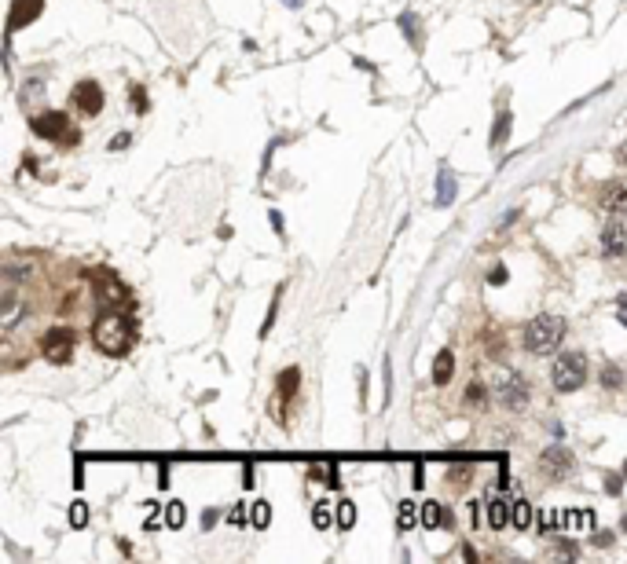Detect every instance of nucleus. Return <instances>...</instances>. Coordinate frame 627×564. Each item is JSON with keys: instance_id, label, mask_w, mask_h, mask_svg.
<instances>
[{"instance_id": "2eb2a0df", "label": "nucleus", "mask_w": 627, "mask_h": 564, "mask_svg": "<svg viewBox=\"0 0 627 564\" xmlns=\"http://www.w3.org/2000/svg\"><path fill=\"white\" fill-rule=\"evenodd\" d=\"M532 520H535V509L524 502V498H517V502H514V520H510V524H514L517 531H529Z\"/></svg>"}, {"instance_id": "bb28decb", "label": "nucleus", "mask_w": 627, "mask_h": 564, "mask_svg": "<svg viewBox=\"0 0 627 564\" xmlns=\"http://www.w3.org/2000/svg\"><path fill=\"white\" fill-rule=\"evenodd\" d=\"M466 403H477V407L484 403V385H470V389H466Z\"/></svg>"}, {"instance_id": "7c9ffc66", "label": "nucleus", "mask_w": 627, "mask_h": 564, "mask_svg": "<svg viewBox=\"0 0 627 564\" xmlns=\"http://www.w3.org/2000/svg\"><path fill=\"white\" fill-rule=\"evenodd\" d=\"M620 161L627 165V143H620Z\"/></svg>"}, {"instance_id": "ddd939ff", "label": "nucleus", "mask_w": 627, "mask_h": 564, "mask_svg": "<svg viewBox=\"0 0 627 564\" xmlns=\"http://www.w3.org/2000/svg\"><path fill=\"white\" fill-rule=\"evenodd\" d=\"M452 374H455V355H452V352H440L437 363H433V385L440 389V385L452 381Z\"/></svg>"}, {"instance_id": "423d86ee", "label": "nucleus", "mask_w": 627, "mask_h": 564, "mask_svg": "<svg viewBox=\"0 0 627 564\" xmlns=\"http://www.w3.org/2000/svg\"><path fill=\"white\" fill-rule=\"evenodd\" d=\"M33 132L44 136V139H67V143L78 139V132H70V118H67V114H59V110L33 118Z\"/></svg>"}, {"instance_id": "393cba45", "label": "nucleus", "mask_w": 627, "mask_h": 564, "mask_svg": "<svg viewBox=\"0 0 627 564\" xmlns=\"http://www.w3.org/2000/svg\"><path fill=\"white\" fill-rule=\"evenodd\" d=\"M411 524H415V502H411V498H407V502H400V528L407 531V528H411Z\"/></svg>"}, {"instance_id": "1a4fd4ad", "label": "nucleus", "mask_w": 627, "mask_h": 564, "mask_svg": "<svg viewBox=\"0 0 627 564\" xmlns=\"http://www.w3.org/2000/svg\"><path fill=\"white\" fill-rule=\"evenodd\" d=\"M74 103H78V110L85 114V118H96V114L103 110V88H99L96 81H81L78 88H74Z\"/></svg>"}, {"instance_id": "b1692460", "label": "nucleus", "mask_w": 627, "mask_h": 564, "mask_svg": "<svg viewBox=\"0 0 627 564\" xmlns=\"http://www.w3.org/2000/svg\"><path fill=\"white\" fill-rule=\"evenodd\" d=\"M85 520H88V506H85V502H74V506H70V524H74V528H85Z\"/></svg>"}, {"instance_id": "f8f14e48", "label": "nucleus", "mask_w": 627, "mask_h": 564, "mask_svg": "<svg viewBox=\"0 0 627 564\" xmlns=\"http://www.w3.org/2000/svg\"><path fill=\"white\" fill-rule=\"evenodd\" d=\"M422 524H426V528H452V513H447L440 502H422V517H418Z\"/></svg>"}, {"instance_id": "f3484780", "label": "nucleus", "mask_w": 627, "mask_h": 564, "mask_svg": "<svg viewBox=\"0 0 627 564\" xmlns=\"http://www.w3.org/2000/svg\"><path fill=\"white\" fill-rule=\"evenodd\" d=\"M184 520H187L184 502H180V498H173V502L165 506V524H169V528H184Z\"/></svg>"}, {"instance_id": "6ab92c4d", "label": "nucleus", "mask_w": 627, "mask_h": 564, "mask_svg": "<svg viewBox=\"0 0 627 564\" xmlns=\"http://www.w3.org/2000/svg\"><path fill=\"white\" fill-rule=\"evenodd\" d=\"M352 524H356V506H352V498H341L338 502V528L349 531Z\"/></svg>"}, {"instance_id": "a878e982", "label": "nucleus", "mask_w": 627, "mask_h": 564, "mask_svg": "<svg viewBox=\"0 0 627 564\" xmlns=\"http://www.w3.org/2000/svg\"><path fill=\"white\" fill-rule=\"evenodd\" d=\"M620 381H624V374H620L617 367H605V370H601V385H605V389H617Z\"/></svg>"}, {"instance_id": "f257e3e1", "label": "nucleus", "mask_w": 627, "mask_h": 564, "mask_svg": "<svg viewBox=\"0 0 627 564\" xmlns=\"http://www.w3.org/2000/svg\"><path fill=\"white\" fill-rule=\"evenodd\" d=\"M92 341H96V349L103 352V355H125V352L132 349V341H136L132 319H125V315H118V312L99 315L96 326H92Z\"/></svg>"}, {"instance_id": "4468645a", "label": "nucleus", "mask_w": 627, "mask_h": 564, "mask_svg": "<svg viewBox=\"0 0 627 564\" xmlns=\"http://www.w3.org/2000/svg\"><path fill=\"white\" fill-rule=\"evenodd\" d=\"M455 191H458V187H455V176L447 173V169H440V176H437V202L444 205V209L455 202Z\"/></svg>"}, {"instance_id": "7ed1b4c3", "label": "nucleus", "mask_w": 627, "mask_h": 564, "mask_svg": "<svg viewBox=\"0 0 627 564\" xmlns=\"http://www.w3.org/2000/svg\"><path fill=\"white\" fill-rule=\"evenodd\" d=\"M492 392L499 407L506 410H524L529 407V381H524L521 374H514V370H499L495 381H492Z\"/></svg>"}, {"instance_id": "9d476101", "label": "nucleus", "mask_w": 627, "mask_h": 564, "mask_svg": "<svg viewBox=\"0 0 627 564\" xmlns=\"http://www.w3.org/2000/svg\"><path fill=\"white\" fill-rule=\"evenodd\" d=\"M601 209L617 213V216L627 213V179H612V184H605V191H601Z\"/></svg>"}, {"instance_id": "c85d7f7f", "label": "nucleus", "mask_w": 627, "mask_h": 564, "mask_svg": "<svg viewBox=\"0 0 627 564\" xmlns=\"http://www.w3.org/2000/svg\"><path fill=\"white\" fill-rule=\"evenodd\" d=\"M488 282H495V286H503V282H506V267H503V264H499V267H492Z\"/></svg>"}, {"instance_id": "cd10ccee", "label": "nucleus", "mask_w": 627, "mask_h": 564, "mask_svg": "<svg viewBox=\"0 0 627 564\" xmlns=\"http://www.w3.org/2000/svg\"><path fill=\"white\" fill-rule=\"evenodd\" d=\"M227 520H232V524H246V506H242V502H235V509L227 513Z\"/></svg>"}, {"instance_id": "0eeeda50", "label": "nucleus", "mask_w": 627, "mask_h": 564, "mask_svg": "<svg viewBox=\"0 0 627 564\" xmlns=\"http://www.w3.org/2000/svg\"><path fill=\"white\" fill-rule=\"evenodd\" d=\"M540 469H543V477H550V480H565L572 473V455L565 451V447H547L543 458H540Z\"/></svg>"}, {"instance_id": "412c9836", "label": "nucleus", "mask_w": 627, "mask_h": 564, "mask_svg": "<svg viewBox=\"0 0 627 564\" xmlns=\"http://www.w3.org/2000/svg\"><path fill=\"white\" fill-rule=\"evenodd\" d=\"M591 524H594V513H591V509H587V513H580V509H576V513H565V528H572V531L591 528Z\"/></svg>"}, {"instance_id": "f03ea898", "label": "nucleus", "mask_w": 627, "mask_h": 564, "mask_svg": "<svg viewBox=\"0 0 627 564\" xmlns=\"http://www.w3.org/2000/svg\"><path fill=\"white\" fill-rule=\"evenodd\" d=\"M561 341H565V319L561 315H535L529 319V326H524V349L532 355H550L561 349Z\"/></svg>"}, {"instance_id": "2f4dec72", "label": "nucleus", "mask_w": 627, "mask_h": 564, "mask_svg": "<svg viewBox=\"0 0 627 564\" xmlns=\"http://www.w3.org/2000/svg\"><path fill=\"white\" fill-rule=\"evenodd\" d=\"M283 4H286V8H301V0H283Z\"/></svg>"}, {"instance_id": "9b49d317", "label": "nucleus", "mask_w": 627, "mask_h": 564, "mask_svg": "<svg viewBox=\"0 0 627 564\" xmlns=\"http://www.w3.org/2000/svg\"><path fill=\"white\" fill-rule=\"evenodd\" d=\"M510 520H514V502L492 491V495H488V524L499 531V528H506Z\"/></svg>"}, {"instance_id": "dca6fc26", "label": "nucleus", "mask_w": 627, "mask_h": 564, "mask_svg": "<svg viewBox=\"0 0 627 564\" xmlns=\"http://www.w3.org/2000/svg\"><path fill=\"white\" fill-rule=\"evenodd\" d=\"M298 381H301V374H298V367H290V370H283L279 374V400H290L293 392H298Z\"/></svg>"}, {"instance_id": "a211bd4d", "label": "nucleus", "mask_w": 627, "mask_h": 564, "mask_svg": "<svg viewBox=\"0 0 627 564\" xmlns=\"http://www.w3.org/2000/svg\"><path fill=\"white\" fill-rule=\"evenodd\" d=\"M19 293H15V286H8V297H4V326H15V319H19Z\"/></svg>"}, {"instance_id": "39448f33", "label": "nucleus", "mask_w": 627, "mask_h": 564, "mask_svg": "<svg viewBox=\"0 0 627 564\" xmlns=\"http://www.w3.org/2000/svg\"><path fill=\"white\" fill-rule=\"evenodd\" d=\"M41 352L48 363H70L74 355V330L70 326H52L41 341Z\"/></svg>"}, {"instance_id": "20e7f679", "label": "nucleus", "mask_w": 627, "mask_h": 564, "mask_svg": "<svg viewBox=\"0 0 627 564\" xmlns=\"http://www.w3.org/2000/svg\"><path fill=\"white\" fill-rule=\"evenodd\" d=\"M550 381H554L558 392H576L580 385L587 381V359L580 352H565L558 355L554 370H550Z\"/></svg>"}, {"instance_id": "aec40b11", "label": "nucleus", "mask_w": 627, "mask_h": 564, "mask_svg": "<svg viewBox=\"0 0 627 564\" xmlns=\"http://www.w3.org/2000/svg\"><path fill=\"white\" fill-rule=\"evenodd\" d=\"M250 520H253V528H268V524H272V506L264 502H253V513H250Z\"/></svg>"}, {"instance_id": "4be33fe9", "label": "nucleus", "mask_w": 627, "mask_h": 564, "mask_svg": "<svg viewBox=\"0 0 627 564\" xmlns=\"http://www.w3.org/2000/svg\"><path fill=\"white\" fill-rule=\"evenodd\" d=\"M312 524H316L319 531H327L330 524H334V517H330V502H319V506L312 509Z\"/></svg>"}, {"instance_id": "c756f323", "label": "nucleus", "mask_w": 627, "mask_h": 564, "mask_svg": "<svg viewBox=\"0 0 627 564\" xmlns=\"http://www.w3.org/2000/svg\"><path fill=\"white\" fill-rule=\"evenodd\" d=\"M213 524H216V513H213V509L202 513V528H213Z\"/></svg>"}, {"instance_id": "5701e85b", "label": "nucleus", "mask_w": 627, "mask_h": 564, "mask_svg": "<svg viewBox=\"0 0 627 564\" xmlns=\"http://www.w3.org/2000/svg\"><path fill=\"white\" fill-rule=\"evenodd\" d=\"M510 136V114H499L495 118V132H492V147H499Z\"/></svg>"}, {"instance_id": "6e6552de", "label": "nucleus", "mask_w": 627, "mask_h": 564, "mask_svg": "<svg viewBox=\"0 0 627 564\" xmlns=\"http://www.w3.org/2000/svg\"><path fill=\"white\" fill-rule=\"evenodd\" d=\"M601 249H605V256H624L627 249V227H624V216L612 213L605 231H601Z\"/></svg>"}]
</instances>
